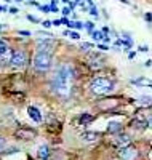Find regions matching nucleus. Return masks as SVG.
<instances>
[{"mask_svg":"<svg viewBox=\"0 0 152 160\" xmlns=\"http://www.w3.org/2000/svg\"><path fill=\"white\" fill-rule=\"evenodd\" d=\"M27 62V53L23 51V50H18L13 53V58H11V66L15 68H24Z\"/></svg>","mask_w":152,"mask_h":160,"instance_id":"obj_4","label":"nucleus"},{"mask_svg":"<svg viewBox=\"0 0 152 160\" xmlns=\"http://www.w3.org/2000/svg\"><path fill=\"white\" fill-rule=\"evenodd\" d=\"M2 28H3V24H0V29H2Z\"/></svg>","mask_w":152,"mask_h":160,"instance_id":"obj_36","label":"nucleus"},{"mask_svg":"<svg viewBox=\"0 0 152 160\" xmlns=\"http://www.w3.org/2000/svg\"><path fill=\"white\" fill-rule=\"evenodd\" d=\"M90 13H91L93 16H96V18H98V10H96L94 7H91V8H90Z\"/></svg>","mask_w":152,"mask_h":160,"instance_id":"obj_22","label":"nucleus"},{"mask_svg":"<svg viewBox=\"0 0 152 160\" xmlns=\"http://www.w3.org/2000/svg\"><path fill=\"white\" fill-rule=\"evenodd\" d=\"M146 19H147L149 22L152 21V13H147V15H146Z\"/></svg>","mask_w":152,"mask_h":160,"instance_id":"obj_27","label":"nucleus"},{"mask_svg":"<svg viewBox=\"0 0 152 160\" xmlns=\"http://www.w3.org/2000/svg\"><path fill=\"white\" fill-rule=\"evenodd\" d=\"M38 157L42 158V160H48V158H50V148H48L47 144L40 146V149H38Z\"/></svg>","mask_w":152,"mask_h":160,"instance_id":"obj_12","label":"nucleus"},{"mask_svg":"<svg viewBox=\"0 0 152 160\" xmlns=\"http://www.w3.org/2000/svg\"><path fill=\"white\" fill-rule=\"evenodd\" d=\"M91 48V43H82V50H90Z\"/></svg>","mask_w":152,"mask_h":160,"instance_id":"obj_24","label":"nucleus"},{"mask_svg":"<svg viewBox=\"0 0 152 160\" xmlns=\"http://www.w3.org/2000/svg\"><path fill=\"white\" fill-rule=\"evenodd\" d=\"M115 83H114V80H110L107 77H96L91 80V83H90V90L93 95L96 96H106L109 95L110 91L114 90Z\"/></svg>","mask_w":152,"mask_h":160,"instance_id":"obj_2","label":"nucleus"},{"mask_svg":"<svg viewBox=\"0 0 152 160\" xmlns=\"http://www.w3.org/2000/svg\"><path fill=\"white\" fill-rule=\"evenodd\" d=\"M93 115H90V114H82L80 117H79V122L82 123V125H85V123H91L93 122Z\"/></svg>","mask_w":152,"mask_h":160,"instance_id":"obj_14","label":"nucleus"},{"mask_svg":"<svg viewBox=\"0 0 152 160\" xmlns=\"http://www.w3.org/2000/svg\"><path fill=\"white\" fill-rule=\"evenodd\" d=\"M64 35H71L74 40H79V38H80V35H79L77 32H71V31H64Z\"/></svg>","mask_w":152,"mask_h":160,"instance_id":"obj_17","label":"nucleus"},{"mask_svg":"<svg viewBox=\"0 0 152 160\" xmlns=\"http://www.w3.org/2000/svg\"><path fill=\"white\" fill-rule=\"evenodd\" d=\"M136 157H138V151H136V148H133V146H128V148L120 151V158L122 160H136Z\"/></svg>","mask_w":152,"mask_h":160,"instance_id":"obj_6","label":"nucleus"},{"mask_svg":"<svg viewBox=\"0 0 152 160\" xmlns=\"http://www.w3.org/2000/svg\"><path fill=\"white\" fill-rule=\"evenodd\" d=\"M19 34H21V35H31V34L27 32V31H19Z\"/></svg>","mask_w":152,"mask_h":160,"instance_id":"obj_30","label":"nucleus"},{"mask_svg":"<svg viewBox=\"0 0 152 160\" xmlns=\"http://www.w3.org/2000/svg\"><path fill=\"white\" fill-rule=\"evenodd\" d=\"M27 114H29V117L34 120L35 123L42 122V114H40L38 108H35V106H29V108H27Z\"/></svg>","mask_w":152,"mask_h":160,"instance_id":"obj_8","label":"nucleus"},{"mask_svg":"<svg viewBox=\"0 0 152 160\" xmlns=\"http://www.w3.org/2000/svg\"><path fill=\"white\" fill-rule=\"evenodd\" d=\"M29 5H35V7H38V2H35V0H31Z\"/></svg>","mask_w":152,"mask_h":160,"instance_id":"obj_29","label":"nucleus"},{"mask_svg":"<svg viewBox=\"0 0 152 160\" xmlns=\"http://www.w3.org/2000/svg\"><path fill=\"white\" fill-rule=\"evenodd\" d=\"M16 2H23V0H16Z\"/></svg>","mask_w":152,"mask_h":160,"instance_id":"obj_38","label":"nucleus"},{"mask_svg":"<svg viewBox=\"0 0 152 160\" xmlns=\"http://www.w3.org/2000/svg\"><path fill=\"white\" fill-rule=\"evenodd\" d=\"M114 144L117 146V148L125 149V148H128V146L131 144V138L128 135H125V133H119L117 138L114 139Z\"/></svg>","mask_w":152,"mask_h":160,"instance_id":"obj_5","label":"nucleus"},{"mask_svg":"<svg viewBox=\"0 0 152 160\" xmlns=\"http://www.w3.org/2000/svg\"><path fill=\"white\" fill-rule=\"evenodd\" d=\"M53 24H54V26H59V24H61V19H56V21H53Z\"/></svg>","mask_w":152,"mask_h":160,"instance_id":"obj_31","label":"nucleus"},{"mask_svg":"<svg viewBox=\"0 0 152 160\" xmlns=\"http://www.w3.org/2000/svg\"><path fill=\"white\" fill-rule=\"evenodd\" d=\"M16 136H18L19 139H34V138L37 136V133L32 131V130H19V131L16 133Z\"/></svg>","mask_w":152,"mask_h":160,"instance_id":"obj_9","label":"nucleus"},{"mask_svg":"<svg viewBox=\"0 0 152 160\" xmlns=\"http://www.w3.org/2000/svg\"><path fill=\"white\" fill-rule=\"evenodd\" d=\"M134 56H136V53H134V51H131V53H130V55H128V58H130V59H133Z\"/></svg>","mask_w":152,"mask_h":160,"instance_id":"obj_28","label":"nucleus"},{"mask_svg":"<svg viewBox=\"0 0 152 160\" xmlns=\"http://www.w3.org/2000/svg\"><path fill=\"white\" fill-rule=\"evenodd\" d=\"M139 101H141L143 104H152V98H147V96H141Z\"/></svg>","mask_w":152,"mask_h":160,"instance_id":"obj_19","label":"nucleus"},{"mask_svg":"<svg viewBox=\"0 0 152 160\" xmlns=\"http://www.w3.org/2000/svg\"><path fill=\"white\" fill-rule=\"evenodd\" d=\"M42 24L45 26V28H51V24H53V22H51V21H43Z\"/></svg>","mask_w":152,"mask_h":160,"instance_id":"obj_25","label":"nucleus"},{"mask_svg":"<svg viewBox=\"0 0 152 160\" xmlns=\"http://www.w3.org/2000/svg\"><path fill=\"white\" fill-rule=\"evenodd\" d=\"M27 19H29V21H32V22H40L35 16H32V15H27Z\"/></svg>","mask_w":152,"mask_h":160,"instance_id":"obj_23","label":"nucleus"},{"mask_svg":"<svg viewBox=\"0 0 152 160\" xmlns=\"http://www.w3.org/2000/svg\"><path fill=\"white\" fill-rule=\"evenodd\" d=\"M91 35H93V38H94V40H104V38H106L101 32H93Z\"/></svg>","mask_w":152,"mask_h":160,"instance_id":"obj_18","label":"nucleus"},{"mask_svg":"<svg viewBox=\"0 0 152 160\" xmlns=\"http://www.w3.org/2000/svg\"><path fill=\"white\" fill-rule=\"evenodd\" d=\"M7 50H8V45L3 42V40H0V56H2Z\"/></svg>","mask_w":152,"mask_h":160,"instance_id":"obj_15","label":"nucleus"},{"mask_svg":"<svg viewBox=\"0 0 152 160\" xmlns=\"http://www.w3.org/2000/svg\"><path fill=\"white\" fill-rule=\"evenodd\" d=\"M51 68V51H37L34 58V69L38 72H45Z\"/></svg>","mask_w":152,"mask_h":160,"instance_id":"obj_3","label":"nucleus"},{"mask_svg":"<svg viewBox=\"0 0 152 160\" xmlns=\"http://www.w3.org/2000/svg\"><path fill=\"white\" fill-rule=\"evenodd\" d=\"M5 144H7L5 138H2V136H0V152H2V151L5 149Z\"/></svg>","mask_w":152,"mask_h":160,"instance_id":"obj_21","label":"nucleus"},{"mask_svg":"<svg viewBox=\"0 0 152 160\" xmlns=\"http://www.w3.org/2000/svg\"><path fill=\"white\" fill-rule=\"evenodd\" d=\"M85 24H82V22H79V21H75V22H71L69 24V28H74V29H82Z\"/></svg>","mask_w":152,"mask_h":160,"instance_id":"obj_16","label":"nucleus"},{"mask_svg":"<svg viewBox=\"0 0 152 160\" xmlns=\"http://www.w3.org/2000/svg\"><path fill=\"white\" fill-rule=\"evenodd\" d=\"M147 122H149V125L152 127V118H150V120H147Z\"/></svg>","mask_w":152,"mask_h":160,"instance_id":"obj_34","label":"nucleus"},{"mask_svg":"<svg viewBox=\"0 0 152 160\" xmlns=\"http://www.w3.org/2000/svg\"><path fill=\"white\" fill-rule=\"evenodd\" d=\"M56 3H58V0H51V5L53 7H56Z\"/></svg>","mask_w":152,"mask_h":160,"instance_id":"obj_33","label":"nucleus"},{"mask_svg":"<svg viewBox=\"0 0 152 160\" xmlns=\"http://www.w3.org/2000/svg\"><path fill=\"white\" fill-rule=\"evenodd\" d=\"M69 13H71V8H64V10H63V15H64V16H67Z\"/></svg>","mask_w":152,"mask_h":160,"instance_id":"obj_26","label":"nucleus"},{"mask_svg":"<svg viewBox=\"0 0 152 160\" xmlns=\"http://www.w3.org/2000/svg\"><path fill=\"white\" fill-rule=\"evenodd\" d=\"M63 2H69V0H63Z\"/></svg>","mask_w":152,"mask_h":160,"instance_id":"obj_37","label":"nucleus"},{"mask_svg":"<svg viewBox=\"0 0 152 160\" xmlns=\"http://www.w3.org/2000/svg\"><path fill=\"white\" fill-rule=\"evenodd\" d=\"M10 13H13V15H15V13H18V10H16V8H10Z\"/></svg>","mask_w":152,"mask_h":160,"instance_id":"obj_32","label":"nucleus"},{"mask_svg":"<svg viewBox=\"0 0 152 160\" xmlns=\"http://www.w3.org/2000/svg\"><path fill=\"white\" fill-rule=\"evenodd\" d=\"M93 26H94V24H93V22H90V21L85 24V28H87V31H88L90 34H93V32H94V31H93Z\"/></svg>","mask_w":152,"mask_h":160,"instance_id":"obj_20","label":"nucleus"},{"mask_svg":"<svg viewBox=\"0 0 152 160\" xmlns=\"http://www.w3.org/2000/svg\"><path fill=\"white\" fill-rule=\"evenodd\" d=\"M120 2H123V3H128V0H120Z\"/></svg>","mask_w":152,"mask_h":160,"instance_id":"obj_35","label":"nucleus"},{"mask_svg":"<svg viewBox=\"0 0 152 160\" xmlns=\"http://www.w3.org/2000/svg\"><path fill=\"white\" fill-rule=\"evenodd\" d=\"M75 77V71L67 64H63L56 69L53 77V90L56 91V95L61 98H69L71 95V90H72V80Z\"/></svg>","mask_w":152,"mask_h":160,"instance_id":"obj_1","label":"nucleus"},{"mask_svg":"<svg viewBox=\"0 0 152 160\" xmlns=\"http://www.w3.org/2000/svg\"><path fill=\"white\" fill-rule=\"evenodd\" d=\"M99 138V133L98 131H85V133H82V139L87 141V142H93Z\"/></svg>","mask_w":152,"mask_h":160,"instance_id":"obj_10","label":"nucleus"},{"mask_svg":"<svg viewBox=\"0 0 152 160\" xmlns=\"http://www.w3.org/2000/svg\"><path fill=\"white\" fill-rule=\"evenodd\" d=\"M120 130H122V123H119V122H110L107 125V131L112 133V135H117Z\"/></svg>","mask_w":152,"mask_h":160,"instance_id":"obj_13","label":"nucleus"},{"mask_svg":"<svg viewBox=\"0 0 152 160\" xmlns=\"http://www.w3.org/2000/svg\"><path fill=\"white\" fill-rule=\"evenodd\" d=\"M54 42L53 38H43V40H38L37 42V50L38 51H51Z\"/></svg>","mask_w":152,"mask_h":160,"instance_id":"obj_7","label":"nucleus"},{"mask_svg":"<svg viewBox=\"0 0 152 160\" xmlns=\"http://www.w3.org/2000/svg\"><path fill=\"white\" fill-rule=\"evenodd\" d=\"M149 125V122H147V120L146 118H133V122H131V127L133 128H138V130H144L146 127Z\"/></svg>","mask_w":152,"mask_h":160,"instance_id":"obj_11","label":"nucleus"}]
</instances>
